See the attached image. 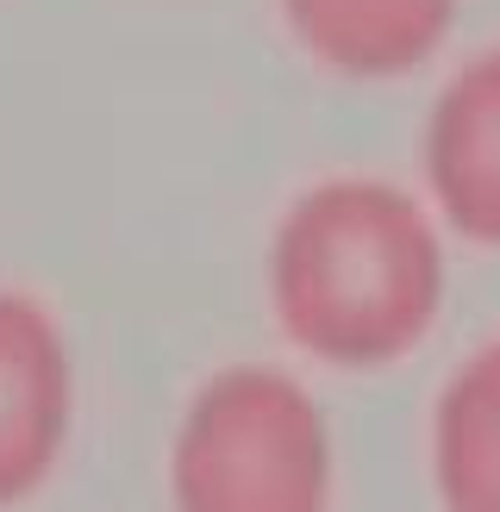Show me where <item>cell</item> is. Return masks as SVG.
<instances>
[{"label":"cell","mask_w":500,"mask_h":512,"mask_svg":"<svg viewBox=\"0 0 500 512\" xmlns=\"http://www.w3.org/2000/svg\"><path fill=\"white\" fill-rule=\"evenodd\" d=\"M75 438V350L38 294L0 281V512L38 500Z\"/></svg>","instance_id":"3957f363"},{"label":"cell","mask_w":500,"mask_h":512,"mask_svg":"<svg viewBox=\"0 0 500 512\" xmlns=\"http://www.w3.org/2000/svg\"><path fill=\"white\" fill-rule=\"evenodd\" d=\"M425 450L438 512H500V331L444 375Z\"/></svg>","instance_id":"8992f818"},{"label":"cell","mask_w":500,"mask_h":512,"mask_svg":"<svg viewBox=\"0 0 500 512\" xmlns=\"http://www.w3.org/2000/svg\"><path fill=\"white\" fill-rule=\"evenodd\" d=\"M419 175L450 238L500 250V44L475 50L432 94Z\"/></svg>","instance_id":"277c9868"},{"label":"cell","mask_w":500,"mask_h":512,"mask_svg":"<svg viewBox=\"0 0 500 512\" xmlns=\"http://www.w3.org/2000/svg\"><path fill=\"white\" fill-rule=\"evenodd\" d=\"M300 57L344 82H400L444 50L457 0H275Z\"/></svg>","instance_id":"5b68a950"},{"label":"cell","mask_w":500,"mask_h":512,"mask_svg":"<svg viewBox=\"0 0 500 512\" xmlns=\"http://www.w3.org/2000/svg\"><path fill=\"white\" fill-rule=\"evenodd\" d=\"M163 475L169 512H332V419L300 375L225 363L188 394Z\"/></svg>","instance_id":"7a4b0ae2"},{"label":"cell","mask_w":500,"mask_h":512,"mask_svg":"<svg viewBox=\"0 0 500 512\" xmlns=\"http://www.w3.org/2000/svg\"><path fill=\"white\" fill-rule=\"evenodd\" d=\"M263 288L282 338L319 369H394L444 313V219L388 175H325L275 219Z\"/></svg>","instance_id":"6da1fadb"}]
</instances>
